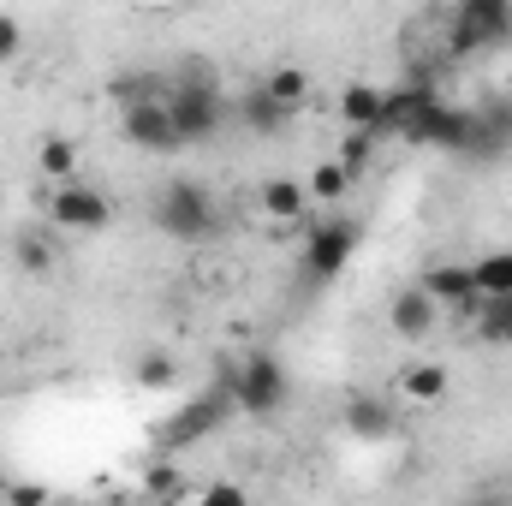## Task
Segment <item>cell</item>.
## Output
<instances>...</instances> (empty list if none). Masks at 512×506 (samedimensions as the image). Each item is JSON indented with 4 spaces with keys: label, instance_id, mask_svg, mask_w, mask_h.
Instances as JSON below:
<instances>
[{
    "label": "cell",
    "instance_id": "5",
    "mask_svg": "<svg viewBox=\"0 0 512 506\" xmlns=\"http://www.w3.org/2000/svg\"><path fill=\"white\" fill-rule=\"evenodd\" d=\"M358 251V227L352 221H316L310 233H304V280H334L346 262Z\"/></svg>",
    "mask_w": 512,
    "mask_h": 506
},
{
    "label": "cell",
    "instance_id": "21",
    "mask_svg": "<svg viewBox=\"0 0 512 506\" xmlns=\"http://www.w3.org/2000/svg\"><path fill=\"white\" fill-rule=\"evenodd\" d=\"M465 18L483 30V42H501V36L512 30V6H507V0H471V6H465Z\"/></svg>",
    "mask_w": 512,
    "mask_h": 506
},
{
    "label": "cell",
    "instance_id": "9",
    "mask_svg": "<svg viewBox=\"0 0 512 506\" xmlns=\"http://www.w3.org/2000/svg\"><path fill=\"white\" fill-rule=\"evenodd\" d=\"M256 209H262V221H274V227H298V221L310 215V191H304V179L274 173V179L256 185Z\"/></svg>",
    "mask_w": 512,
    "mask_h": 506
},
{
    "label": "cell",
    "instance_id": "16",
    "mask_svg": "<svg viewBox=\"0 0 512 506\" xmlns=\"http://www.w3.org/2000/svg\"><path fill=\"white\" fill-rule=\"evenodd\" d=\"M12 262L24 268V274H54V262H60V245H54V233H42V227H30V233H18L12 239Z\"/></svg>",
    "mask_w": 512,
    "mask_h": 506
},
{
    "label": "cell",
    "instance_id": "24",
    "mask_svg": "<svg viewBox=\"0 0 512 506\" xmlns=\"http://www.w3.org/2000/svg\"><path fill=\"white\" fill-rule=\"evenodd\" d=\"M370 149H376V131H346V143H340V161H346V167H352V173H364V167H370Z\"/></svg>",
    "mask_w": 512,
    "mask_h": 506
},
{
    "label": "cell",
    "instance_id": "8",
    "mask_svg": "<svg viewBox=\"0 0 512 506\" xmlns=\"http://www.w3.org/2000/svg\"><path fill=\"white\" fill-rule=\"evenodd\" d=\"M435 322H441V304H435L423 286H399V292L387 298V328H393L399 340H429Z\"/></svg>",
    "mask_w": 512,
    "mask_h": 506
},
{
    "label": "cell",
    "instance_id": "11",
    "mask_svg": "<svg viewBox=\"0 0 512 506\" xmlns=\"http://www.w3.org/2000/svg\"><path fill=\"white\" fill-rule=\"evenodd\" d=\"M447 393H453L447 364H411V370H399V387H393V399H399V405H417V411L441 405Z\"/></svg>",
    "mask_w": 512,
    "mask_h": 506
},
{
    "label": "cell",
    "instance_id": "2",
    "mask_svg": "<svg viewBox=\"0 0 512 506\" xmlns=\"http://www.w3.org/2000/svg\"><path fill=\"white\" fill-rule=\"evenodd\" d=\"M167 114L179 126V143H209L221 137V96H215V78H179L167 84Z\"/></svg>",
    "mask_w": 512,
    "mask_h": 506
},
{
    "label": "cell",
    "instance_id": "12",
    "mask_svg": "<svg viewBox=\"0 0 512 506\" xmlns=\"http://www.w3.org/2000/svg\"><path fill=\"white\" fill-rule=\"evenodd\" d=\"M352 185H358V173L340 161V155H328V161H316L310 173H304V191H310V203H346L352 197Z\"/></svg>",
    "mask_w": 512,
    "mask_h": 506
},
{
    "label": "cell",
    "instance_id": "18",
    "mask_svg": "<svg viewBox=\"0 0 512 506\" xmlns=\"http://www.w3.org/2000/svg\"><path fill=\"white\" fill-rule=\"evenodd\" d=\"M262 90H268L280 108H292V114L310 108V72H304V66H274V72L262 78Z\"/></svg>",
    "mask_w": 512,
    "mask_h": 506
},
{
    "label": "cell",
    "instance_id": "17",
    "mask_svg": "<svg viewBox=\"0 0 512 506\" xmlns=\"http://www.w3.org/2000/svg\"><path fill=\"white\" fill-rule=\"evenodd\" d=\"M239 114H245V126H251L256 137H280V131L292 126V108H280V102H274V96H268L262 84H256L251 96L239 102Z\"/></svg>",
    "mask_w": 512,
    "mask_h": 506
},
{
    "label": "cell",
    "instance_id": "25",
    "mask_svg": "<svg viewBox=\"0 0 512 506\" xmlns=\"http://www.w3.org/2000/svg\"><path fill=\"white\" fill-rule=\"evenodd\" d=\"M18 54H24V30H18L12 12H0V66H12Z\"/></svg>",
    "mask_w": 512,
    "mask_h": 506
},
{
    "label": "cell",
    "instance_id": "10",
    "mask_svg": "<svg viewBox=\"0 0 512 506\" xmlns=\"http://www.w3.org/2000/svg\"><path fill=\"white\" fill-rule=\"evenodd\" d=\"M227 405H233V381H227V387H215V393H203V399H191V405H185V417H167V429H161V435H167V447H191L203 429H215V423L227 417Z\"/></svg>",
    "mask_w": 512,
    "mask_h": 506
},
{
    "label": "cell",
    "instance_id": "13",
    "mask_svg": "<svg viewBox=\"0 0 512 506\" xmlns=\"http://www.w3.org/2000/svg\"><path fill=\"white\" fill-rule=\"evenodd\" d=\"M346 429H352L358 441H387V435H393V405L376 399V393H352V399H346Z\"/></svg>",
    "mask_w": 512,
    "mask_h": 506
},
{
    "label": "cell",
    "instance_id": "29",
    "mask_svg": "<svg viewBox=\"0 0 512 506\" xmlns=\"http://www.w3.org/2000/svg\"><path fill=\"white\" fill-rule=\"evenodd\" d=\"M501 126H507V137H512V102H507V114H501Z\"/></svg>",
    "mask_w": 512,
    "mask_h": 506
},
{
    "label": "cell",
    "instance_id": "26",
    "mask_svg": "<svg viewBox=\"0 0 512 506\" xmlns=\"http://www.w3.org/2000/svg\"><path fill=\"white\" fill-rule=\"evenodd\" d=\"M6 501H12V506H42V501H48V489H42V483H12V489H6Z\"/></svg>",
    "mask_w": 512,
    "mask_h": 506
},
{
    "label": "cell",
    "instance_id": "3",
    "mask_svg": "<svg viewBox=\"0 0 512 506\" xmlns=\"http://www.w3.org/2000/svg\"><path fill=\"white\" fill-rule=\"evenodd\" d=\"M48 227L54 233H102V227H114V203H108V191L66 179L48 191Z\"/></svg>",
    "mask_w": 512,
    "mask_h": 506
},
{
    "label": "cell",
    "instance_id": "22",
    "mask_svg": "<svg viewBox=\"0 0 512 506\" xmlns=\"http://www.w3.org/2000/svg\"><path fill=\"white\" fill-rule=\"evenodd\" d=\"M149 96H167V78L161 72H126V78H114V102L126 108V102H149Z\"/></svg>",
    "mask_w": 512,
    "mask_h": 506
},
{
    "label": "cell",
    "instance_id": "15",
    "mask_svg": "<svg viewBox=\"0 0 512 506\" xmlns=\"http://www.w3.org/2000/svg\"><path fill=\"white\" fill-rule=\"evenodd\" d=\"M382 102H387V90H376V84H346V96H340V120L382 137Z\"/></svg>",
    "mask_w": 512,
    "mask_h": 506
},
{
    "label": "cell",
    "instance_id": "31",
    "mask_svg": "<svg viewBox=\"0 0 512 506\" xmlns=\"http://www.w3.org/2000/svg\"><path fill=\"white\" fill-rule=\"evenodd\" d=\"M507 501H512V483H507Z\"/></svg>",
    "mask_w": 512,
    "mask_h": 506
},
{
    "label": "cell",
    "instance_id": "1",
    "mask_svg": "<svg viewBox=\"0 0 512 506\" xmlns=\"http://www.w3.org/2000/svg\"><path fill=\"white\" fill-rule=\"evenodd\" d=\"M149 221H155L167 239H179V245H209V239H221V227H227L221 197H215L209 185H197V179L161 185L155 203H149Z\"/></svg>",
    "mask_w": 512,
    "mask_h": 506
},
{
    "label": "cell",
    "instance_id": "30",
    "mask_svg": "<svg viewBox=\"0 0 512 506\" xmlns=\"http://www.w3.org/2000/svg\"><path fill=\"white\" fill-rule=\"evenodd\" d=\"M149 6H173V0H149Z\"/></svg>",
    "mask_w": 512,
    "mask_h": 506
},
{
    "label": "cell",
    "instance_id": "23",
    "mask_svg": "<svg viewBox=\"0 0 512 506\" xmlns=\"http://www.w3.org/2000/svg\"><path fill=\"white\" fill-rule=\"evenodd\" d=\"M483 340H512V298H483Z\"/></svg>",
    "mask_w": 512,
    "mask_h": 506
},
{
    "label": "cell",
    "instance_id": "28",
    "mask_svg": "<svg viewBox=\"0 0 512 506\" xmlns=\"http://www.w3.org/2000/svg\"><path fill=\"white\" fill-rule=\"evenodd\" d=\"M203 495H209V501H245V489H239V483H209Z\"/></svg>",
    "mask_w": 512,
    "mask_h": 506
},
{
    "label": "cell",
    "instance_id": "27",
    "mask_svg": "<svg viewBox=\"0 0 512 506\" xmlns=\"http://www.w3.org/2000/svg\"><path fill=\"white\" fill-rule=\"evenodd\" d=\"M149 495H185V489H179V477H173V471H161V465H155V471H149Z\"/></svg>",
    "mask_w": 512,
    "mask_h": 506
},
{
    "label": "cell",
    "instance_id": "4",
    "mask_svg": "<svg viewBox=\"0 0 512 506\" xmlns=\"http://www.w3.org/2000/svg\"><path fill=\"white\" fill-rule=\"evenodd\" d=\"M227 381H233V405H239V411H251V417H280V405H286V370H280L274 352H251Z\"/></svg>",
    "mask_w": 512,
    "mask_h": 506
},
{
    "label": "cell",
    "instance_id": "20",
    "mask_svg": "<svg viewBox=\"0 0 512 506\" xmlns=\"http://www.w3.org/2000/svg\"><path fill=\"white\" fill-rule=\"evenodd\" d=\"M131 376H137L143 393H167V387L179 381V358H173V352H161V346H149V352L137 358V370H131Z\"/></svg>",
    "mask_w": 512,
    "mask_h": 506
},
{
    "label": "cell",
    "instance_id": "6",
    "mask_svg": "<svg viewBox=\"0 0 512 506\" xmlns=\"http://www.w3.org/2000/svg\"><path fill=\"white\" fill-rule=\"evenodd\" d=\"M120 131H126V143L149 149V155H173V149H185V143H179V126H173V114H167V96L126 102V108H120Z\"/></svg>",
    "mask_w": 512,
    "mask_h": 506
},
{
    "label": "cell",
    "instance_id": "14",
    "mask_svg": "<svg viewBox=\"0 0 512 506\" xmlns=\"http://www.w3.org/2000/svg\"><path fill=\"white\" fill-rule=\"evenodd\" d=\"M78 167H84V155H78V143L72 137H42L36 143V173L48 179V185H66V179H78Z\"/></svg>",
    "mask_w": 512,
    "mask_h": 506
},
{
    "label": "cell",
    "instance_id": "7",
    "mask_svg": "<svg viewBox=\"0 0 512 506\" xmlns=\"http://www.w3.org/2000/svg\"><path fill=\"white\" fill-rule=\"evenodd\" d=\"M417 286L441 304V316H447V310H453V316L483 310V292H477V280H471V262H429Z\"/></svg>",
    "mask_w": 512,
    "mask_h": 506
},
{
    "label": "cell",
    "instance_id": "19",
    "mask_svg": "<svg viewBox=\"0 0 512 506\" xmlns=\"http://www.w3.org/2000/svg\"><path fill=\"white\" fill-rule=\"evenodd\" d=\"M471 280L483 298H512V251H489L471 262Z\"/></svg>",
    "mask_w": 512,
    "mask_h": 506
}]
</instances>
